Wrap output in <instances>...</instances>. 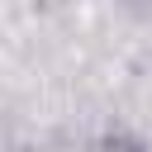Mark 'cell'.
Instances as JSON below:
<instances>
[{
    "mask_svg": "<svg viewBox=\"0 0 152 152\" xmlns=\"http://www.w3.org/2000/svg\"><path fill=\"white\" fill-rule=\"evenodd\" d=\"M95 152H138V147H133V142H124V138H104Z\"/></svg>",
    "mask_w": 152,
    "mask_h": 152,
    "instance_id": "obj_1",
    "label": "cell"
}]
</instances>
